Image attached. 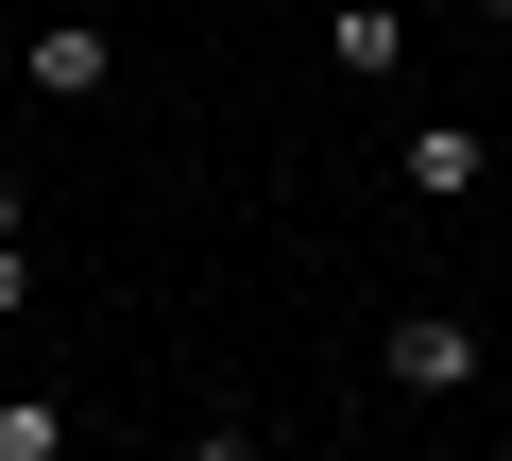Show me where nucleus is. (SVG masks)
Masks as SVG:
<instances>
[{
	"label": "nucleus",
	"mask_w": 512,
	"mask_h": 461,
	"mask_svg": "<svg viewBox=\"0 0 512 461\" xmlns=\"http://www.w3.org/2000/svg\"><path fill=\"white\" fill-rule=\"evenodd\" d=\"M0 342H18V325H0Z\"/></svg>",
	"instance_id": "9d476101"
},
{
	"label": "nucleus",
	"mask_w": 512,
	"mask_h": 461,
	"mask_svg": "<svg viewBox=\"0 0 512 461\" xmlns=\"http://www.w3.org/2000/svg\"><path fill=\"white\" fill-rule=\"evenodd\" d=\"M325 69H342V86H393V69H410L393 0H342V18H325Z\"/></svg>",
	"instance_id": "7ed1b4c3"
},
{
	"label": "nucleus",
	"mask_w": 512,
	"mask_h": 461,
	"mask_svg": "<svg viewBox=\"0 0 512 461\" xmlns=\"http://www.w3.org/2000/svg\"><path fill=\"white\" fill-rule=\"evenodd\" d=\"M478 171H495L478 120H410V188H478Z\"/></svg>",
	"instance_id": "20e7f679"
},
{
	"label": "nucleus",
	"mask_w": 512,
	"mask_h": 461,
	"mask_svg": "<svg viewBox=\"0 0 512 461\" xmlns=\"http://www.w3.org/2000/svg\"><path fill=\"white\" fill-rule=\"evenodd\" d=\"M171 461H274V444H256V427H205V444H171Z\"/></svg>",
	"instance_id": "0eeeda50"
},
{
	"label": "nucleus",
	"mask_w": 512,
	"mask_h": 461,
	"mask_svg": "<svg viewBox=\"0 0 512 461\" xmlns=\"http://www.w3.org/2000/svg\"><path fill=\"white\" fill-rule=\"evenodd\" d=\"M18 222H35V188H0V257H18Z\"/></svg>",
	"instance_id": "6e6552de"
},
{
	"label": "nucleus",
	"mask_w": 512,
	"mask_h": 461,
	"mask_svg": "<svg viewBox=\"0 0 512 461\" xmlns=\"http://www.w3.org/2000/svg\"><path fill=\"white\" fill-rule=\"evenodd\" d=\"M103 69H120L103 18H35V35H18V86H35V103H103Z\"/></svg>",
	"instance_id": "f257e3e1"
},
{
	"label": "nucleus",
	"mask_w": 512,
	"mask_h": 461,
	"mask_svg": "<svg viewBox=\"0 0 512 461\" xmlns=\"http://www.w3.org/2000/svg\"><path fill=\"white\" fill-rule=\"evenodd\" d=\"M0 461H69V393H18V376H0Z\"/></svg>",
	"instance_id": "39448f33"
},
{
	"label": "nucleus",
	"mask_w": 512,
	"mask_h": 461,
	"mask_svg": "<svg viewBox=\"0 0 512 461\" xmlns=\"http://www.w3.org/2000/svg\"><path fill=\"white\" fill-rule=\"evenodd\" d=\"M478 359H495V342H478V325H444V308L376 342V376H393V393H478Z\"/></svg>",
	"instance_id": "f03ea898"
},
{
	"label": "nucleus",
	"mask_w": 512,
	"mask_h": 461,
	"mask_svg": "<svg viewBox=\"0 0 512 461\" xmlns=\"http://www.w3.org/2000/svg\"><path fill=\"white\" fill-rule=\"evenodd\" d=\"M478 18H512V0H478Z\"/></svg>",
	"instance_id": "1a4fd4ad"
},
{
	"label": "nucleus",
	"mask_w": 512,
	"mask_h": 461,
	"mask_svg": "<svg viewBox=\"0 0 512 461\" xmlns=\"http://www.w3.org/2000/svg\"><path fill=\"white\" fill-rule=\"evenodd\" d=\"M0 325H35V240H18V257H0Z\"/></svg>",
	"instance_id": "423d86ee"
}]
</instances>
